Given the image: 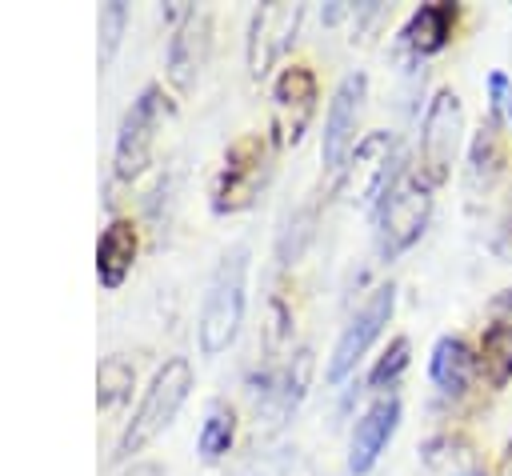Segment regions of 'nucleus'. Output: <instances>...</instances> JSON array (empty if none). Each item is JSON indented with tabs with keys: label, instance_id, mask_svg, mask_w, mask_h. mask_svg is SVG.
I'll list each match as a JSON object with an SVG mask.
<instances>
[{
	"label": "nucleus",
	"instance_id": "13",
	"mask_svg": "<svg viewBox=\"0 0 512 476\" xmlns=\"http://www.w3.org/2000/svg\"><path fill=\"white\" fill-rule=\"evenodd\" d=\"M136 248H140V236L132 228V220H112L100 240H96V276L104 288H120L136 264Z\"/></svg>",
	"mask_w": 512,
	"mask_h": 476
},
{
	"label": "nucleus",
	"instance_id": "9",
	"mask_svg": "<svg viewBox=\"0 0 512 476\" xmlns=\"http://www.w3.org/2000/svg\"><path fill=\"white\" fill-rule=\"evenodd\" d=\"M264 144L256 136H240L228 156H224V172L212 188V208L216 212H240L252 204L260 180H264Z\"/></svg>",
	"mask_w": 512,
	"mask_h": 476
},
{
	"label": "nucleus",
	"instance_id": "25",
	"mask_svg": "<svg viewBox=\"0 0 512 476\" xmlns=\"http://www.w3.org/2000/svg\"><path fill=\"white\" fill-rule=\"evenodd\" d=\"M120 476H164V472H160V464H132V468L120 472Z\"/></svg>",
	"mask_w": 512,
	"mask_h": 476
},
{
	"label": "nucleus",
	"instance_id": "19",
	"mask_svg": "<svg viewBox=\"0 0 512 476\" xmlns=\"http://www.w3.org/2000/svg\"><path fill=\"white\" fill-rule=\"evenodd\" d=\"M308 372H312V352H308V348H300V352H296V360L288 364V372H284L280 388H272V400H276L272 420H284V416H288V412L300 404L304 384H308Z\"/></svg>",
	"mask_w": 512,
	"mask_h": 476
},
{
	"label": "nucleus",
	"instance_id": "2",
	"mask_svg": "<svg viewBox=\"0 0 512 476\" xmlns=\"http://www.w3.org/2000/svg\"><path fill=\"white\" fill-rule=\"evenodd\" d=\"M188 388H192V364H188L184 356L164 360V364L152 372V380H148V388H144V396H140L132 420L124 424V432H120V440H116V460H128V456L140 452L148 440H156V436L176 420V412L184 408Z\"/></svg>",
	"mask_w": 512,
	"mask_h": 476
},
{
	"label": "nucleus",
	"instance_id": "17",
	"mask_svg": "<svg viewBox=\"0 0 512 476\" xmlns=\"http://www.w3.org/2000/svg\"><path fill=\"white\" fill-rule=\"evenodd\" d=\"M232 436H236V412L228 404H212L208 416H204V428H200V456L204 460H220L228 448H232Z\"/></svg>",
	"mask_w": 512,
	"mask_h": 476
},
{
	"label": "nucleus",
	"instance_id": "11",
	"mask_svg": "<svg viewBox=\"0 0 512 476\" xmlns=\"http://www.w3.org/2000/svg\"><path fill=\"white\" fill-rule=\"evenodd\" d=\"M272 100H276V132H280V140L296 144L304 136L312 112H316V76L304 64L284 68L280 80H276Z\"/></svg>",
	"mask_w": 512,
	"mask_h": 476
},
{
	"label": "nucleus",
	"instance_id": "3",
	"mask_svg": "<svg viewBox=\"0 0 512 476\" xmlns=\"http://www.w3.org/2000/svg\"><path fill=\"white\" fill-rule=\"evenodd\" d=\"M164 112H168V104H164V92H160L156 84H148V88L132 100V108L124 112V120H120V128H116V152H112L116 180H132V176L144 172Z\"/></svg>",
	"mask_w": 512,
	"mask_h": 476
},
{
	"label": "nucleus",
	"instance_id": "16",
	"mask_svg": "<svg viewBox=\"0 0 512 476\" xmlns=\"http://www.w3.org/2000/svg\"><path fill=\"white\" fill-rule=\"evenodd\" d=\"M480 368H484V376L496 388H504L512 380V328L492 324L484 332V340H480Z\"/></svg>",
	"mask_w": 512,
	"mask_h": 476
},
{
	"label": "nucleus",
	"instance_id": "20",
	"mask_svg": "<svg viewBox=\"0 0 512 476\" xmlns=\"http://www.w3.org/2000/svg\"><path fill=\"white\" fill-rule=\"evenodd\" d=\"M128 392H132V364L124 356L100 360V372H96V400H100V408H112Z\"/></svg>",
	"mask_w": 512,
	"mask_h": 476
},
{
	"label": "nucleus",
	"instance_id": "14",
	"mask_svg": "<svg viewBox=\"0 0 512 476\" xmlns=\"http://www.w3.org/2000/svg\"><path fill=\"white\" fill-rule=\"evenodd\" d=\"M432 380L440 392H464L468 380H472V352L464 340L456 336H444L436 348H432Z\"/></svg>",
	"mask_w": 512,
	"mask_h": 476
},
{
	"label": "nucleus",
	"instance_id": "5",
	"mask_svg": "<svg viewBox=\"0 0 512 476\" xmlns=\"http://www.w3.org/2000/svg\"><path fill=\"white\" fill-rule=\"evenodd\" d=\"M364 96H368V76L364 72H348L332 100H328V116H324V140H320V160L328 172H344L348 156L356 152V124L364 112Z\"/></svg>",
	"mask_w": 512,
	"mask_h": 476
},
{
	"label": "nucleus",
	"instance_id": "6",
	"mask_svg": "<svg viewBox=\"0 0 512 476\" xmlns=\"http://www.w3.org/2000/svg\"><path fill=\"white\" fill-rule=\"evenodd\" d=\"M392 304H396V288L392 284H380L368 292V300L352 312V320L344 324V332L336 336V348H332V360H328V380L340 384L356 364L360 356L372 348V340L384 332L388 316H392Z\"/></svg>",
	"mask_w": 512,
	"mask_h": 476
},
{
	"label": "nucleus",
	"instance_id": "24",
	"mask_svg": "<svg viewBox=\"0 0 512 476\" xmlns=\"http://www.w3.org/2000/svg\"><path fill=\"white\" fill-rule=\"evenodd\" d=\"M492 316H496V324L512 328V292H500V296L492 300Z\"/></svg>",
	"mask_w": 512,
	"mask_h": 476
},
{
	"label": "nucleus",
	"instance_id": "4",
	"mask_svg": "<svg viewBox=\"0 0 512 476\" xmlns=\"http://www.w3.org/2000/svg\"><path fill=\"white\" fill-rule=\"evenodd\" d=\"M428 212H432V196L424 184L416 180H400L388 188V196L380 200V228H376V244H380V256H396L404 248H412L428 224Z\"/></svg>",
	"mask_w": 512,
	"mask_h": 476
},
{
	"label": "nucleus",
	"instance_id": "26",
	"mask_svg": "<svg viewBox=\"0 0 512 476\" xmlns=\"http://www.w3.org/2000/svg\"><path fill=\"white\" fill-rule=\"evenodd\" d=\"M504 476H512V440H508V452H504Z\"/></svg>",
	"mask_w": 512,
	"mask_h": 476
},
{
	"label": "nucleus",
	"instance_id": "10",
	"mask_svg": "<svg viewBox=\"0 0 512 476\" xmlns=\"http://www.w3.org/2000/svg\"><path fill=\"white\" fill-rule=\"evenodd\" d=\"M396 424H400V400L396 396H380V400H372L364 408V416L356 420L352 440H348V472L352 476H364L380 460V452L388 448Z\"/></svg>",
	"mask_w": 512,
	"mask_h": 476
},
{
	"label": "nucleus",
	"instance_id": "7",
	"mask_svg": "<svg viewBox=\"0 0 512 476\" xmlns=\"http://www.w3.org/2000/svg\"><path fill=\"white\" fill-rule=\"evenodd\" d=\"M460 128H464V112L456 92H436L420 124V168L428 184H440L448 176L460 148Z\"/></svg>",
	"mask_w": 512,
	"mask_h": 476
},
{
	"label": "nucleus",
	"instance_id": "8",
	"mask_svg": "<svg viewBox=\"0 0 512 476\" xmlns=\"http://www.w3.org/2000/svg\"><path fill=\"white\" fill-rule=\"evenodd\" d=\"M300 16H304L300 4H260V8L252 12L244 52H248V72H252L256 80L284 56V48L292 44V36H296V28H300Z\"/></svg>",
	"mask_w": 512,
	"mask_h": 476
},
{
	"label": "nucleus",
	"instance_id": "23",
	"mask_svg": "<svg viewBox=\"0 0 512 476\" xmlns=\"http://www.w3.org/2000/svg\"><path fill=\"white\" fill-rule=\"evenodd\" d=\"M488 88H492V112H496L504 124H512V80H508L504 72H492V76H488Z\"/></svg>",
	"mask_w": 512,
	"mask_h": 476
},
{
	"label": "nucleus",
	"instance_id": "21",
	"mask_svg": "<svg viewBox=\"0 0 512 476\" xmlns=\"http://www.w3.org/2000/svg\"><path fill=\"white\" fill-rule=\"evenodd\" d=\"M124 24H128V4L124 0L100 4V68L112 64V56L120 48V36H124Z\"/></svg>",
	"mask_w": 512,
	"mask_h": 476
},
{
	"label": "nucleus",
	"instance_id": "22",
	"mask_svg": "<svg viewBox=\"0 0 512 476\" xmlns=\"http://www.w3.org/2000/svg\"><path fill=\"white\" fill-rule=\"evenodd\" d=\"M404 368H408V340H404V336H396V340L388 344V352L380 356V364L372 368V388L392 384V380H396Z\"/></svg>",
	"mask_w": 512,
	"mask_h": 476
},
{
	"label": "nucleus",
	"instance_id": "15",
	"mask_svg": "<svg viewBox=\"0 0 512 476\" xmlns=\"http://www.w3.org/2000/svg\"><path fill=\"white\" fill-rule=\"evenodd\" d=\"M452 4H424L412 20H408V44L416 48V52H440L444 48V40H448V32H452Z\"/></svg>",
	"mask_w": 512,
	"mask_h": 476
},
{
	"label": "nucleus",
	"instance_id": "12",
	"mask_svg": "<svg viewBox=\"0 0 512 476\" xmlns=\"http://www.w3.org/2000/svg\"><path fill=\"white\" fill-rule=\"evenodd\" d=\"M204 56H208V12L188 8L168 40V80L176 92H188L196 84Z\"/></svg>",
	"mask_w": 512,
	"mask_h": 476
},
{
	"label": "nucleus",
	"instance_id": "18",
	"mask_svg": "<svg viewBox=\"0 0 512 476\" xmlns=\"http://www.w3.org/2000/svg\"><path fill=\"white\" fill-rule=\"evenodd\" d=\"M428 464L440 476H484L476 464V452L464 440H432L428 444Z\"/></svg>",
	"mask_w": 512,
	"mask_h": 476
},
{
	"label": "nucleus",
	"instance_id": "1",
	"mask_svg": "<svg viewBox=\"0 0 512 476\" xmlns=\"http://www.w3.org/2000/svg\"><path fill=\"white\" fill-rule=\"evenodd\" d=\"M244 288H248V244H236L212 268L200 300V320H196L200 356H220L236 340L244 320Z\"/></svg>",
	"mask_w": 512,
	"mask_h": 476
}]
</instances>
